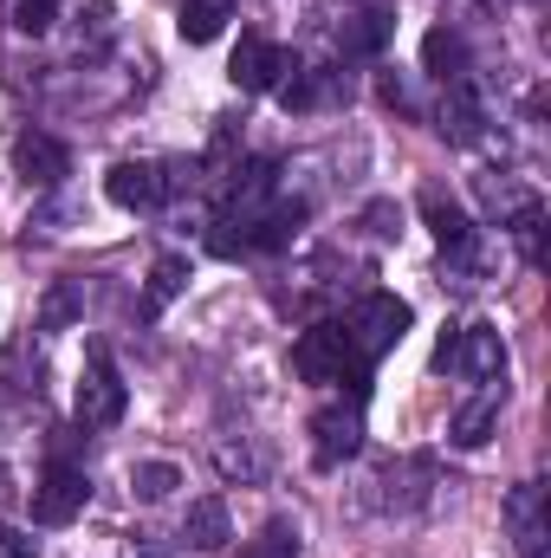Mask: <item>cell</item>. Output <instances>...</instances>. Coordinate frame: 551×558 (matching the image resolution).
Listing matches in <instances>:
<instances>
[{"label": "cell", "instance_id": "17", "mask_svg": "<svg viewBox=\"0 0 551 558\" xmlns=\"http://www.w3.org/2000/svg\"><path fill=\"white\" fill-rule=\"evenodd\" d=\"M234 20V0H182V39L188 46H208V39H221V26Z\"/></svg>", "mask_w": 551, "mask_h": 558}, {"label": "cell", "instance_id": "6", "mask_svg": "<svg viewBox=\"0 0 551 558\" xmlns=\"http://www.w3.org/2000/svg\"><path fill=\"white\" fill-rule=\"evenodd\" d=\"M169 169L162 162H118L111 175H105V195L118 202V208H131V215H149V208H162L169 202Z\"/></svg>", "mask_w": 551, "mask_h": 558}, {"label": "cell", "instance_id": "9", "mask_svg": "<svg viewBox=\"0 0 551 558\" xmlns=\"http://www.w3.org/2000/svg\"><path fill=\"white\" fill-rule=\"evenodd\" d=\"M13 169H20V182L52 189V182L72 175V149H65L59 137H46V131H26V137L13 143Z\"/></svg>", "mask_w": 551, "mask_h": 558}, {"label": "cell", "instance_id": "12", "mask_svg": "<svg viewBox=\"0 0 551 558\" xmlns=\"http://www.w3.org/2000/svg\"><path fill=\"white\" fill-rule=\"evenodd\" d=\"M480 131H487V105H480V92H474L467 78H454L448 98H441V137L448 143H480Z\"/></svg>", "mask_w": 551, "mask_h": 558}, {"label": "cell", "instance_id": "15", "mask_svg": "<svg viewBox=\"0 0 551 558\" xmlns=\"http://www.w3.org/2000/svg\"><path fill=\"white\" fill-rule=\"evenodd\" d=\"M182 286H188V260H182V254H162V260L149 267V286H143V318H162V312L182 299Z\"/></svg>", "mask_w": 551, "mask_h": 558}, {"label": "cell", "instance_id": "19", "mask_svg": "<svg viewBox=\"0 0 551 558\" xmlns=\"http://www.w3.org/2000/svg\"><path fill=\"white\" fill-rule=\"evenodd\" d=\"M344 52H383L390 46V13H351L344 33H338Z\"/></svg>", "mask_w": 551, "mask_h": 558}, {"label": "cell", "instance_id": "16", "mask_svg": "<svg viewBox=\"0 0 551 558\" xmlns=\"http://www.w3.org/2000/svg\"><path fill=\"white\" fill-rule=\"evenodd\" d=\"M493 428H500V390L487 384V390H480V397L454 416V428H448V435H454V448H480Z\"/></svg>", "mask_w": 551, "mask_h": 558}, {"label": "cell", "instance_id": "20", "mask_svg": "<svg viewBox=\"0 0 551 558\" xmlns=\"http://www.w3.org/2000/svg\"><path fill=\"white\" fill-rule=\"evenodd\" d=\"M175 487H182V474H175L169 461H143L137 474H131V494H137V500H169Z\"/></svg>", "mask_w": 551, "mask_h": 558}, {"label": "cell", "instance_id": "1", "mask_svg": "<svg viewBox=\"0 0 551 558\" xmlns=\"http://www.w3.org/2000/svg\"><path fill=\"white\" fill-rule=\"evenodd\" d=\"M292 371L305 384H351V397H364V357H357V344H351L344 325H311L292 344Z\"/></svg>", "mask_w": 551, "mask_h": 558}, {"label": "cell", "instance_id": "5", "mask_svg": "<svg viewBox=\"0 0 551 558\" xmlns=\"http://www.w3.org/2000/svg\"><path fill=\"white\" fill-rule=\"evenodd\" d=\"M364 448V403L351 397V403H325L318 416H311V454H318V468H338V461H351Z\"/></svg>", "mask_w": 551, "mask_h": 558}, {"label": "cell", "instance_id": "23", "mask_svg": "<svg viewBox=\"0 0 551 558\" xmlns=\"http://www.w3.org/2000/svg\"><path fill=\"white\" fill-rule=\"evenodd\" d=\"M292 553H298V546L285 539V526H267V539H260V546H254L247 558H292Z\"/></svg>", "mask_w": 551, "mask_h": 558}, {"label": "cell", "instance_id": "4", "mask_svg": "<svg viewBox=\"0 0 551 558\" xmlns=\"http://www.w3.org/2000/svg\"><path fill=\"white\" fill-rule=\"evenodd\" d=\"M85 500H91L85 468L52 461V468L39 474V487H33V526H72V520L85 513Z\"/></svg>", "mask_w": 551, "mask_h": 558}, {"label": "cell", "instance_id": "22", "mask_svg": "<svg viewBox=\"0 0 551 558\" xmlns=\"http://www.w3.org/2000/svg\"><path fill=\"white\" fill-rule=\"evenodd\" d=\"M215 461H221V474H228V481H234V474H241V481H254V474H260V461H254L247 448H234V441H221V448H215Z\"/></svg>", "mask_w": 551, "mask_h": 558}, {"label": "cell", "instance_id": "8", "mask_svg": "<svg viewBox=\"0 0 551 558\" xmlns=\"http://www.w3.org/2000/svg\"><path fill=\"white\" fill-rule=\"evenodd\" d=\"M506 526H513V546L519 558H546V481H519L513 494H506Z\"/></svg>", "mask_w": 551, "mask_h": 558}, {"label": "cell", "instance_id": "24", "mask_svg": "<svg viewBox=\"0 0 551 558\" xmlns=\"http://www.w3.org/2000/svg\"><path fill=\"white\" fill-rule=\"evenodd\" d=\"M0 558H33V533H20V526H0Z\"/></svg>", "mask_w": 551, "mask_h": 558}, {"label": "cell", "instance_id": "7", "mask_svg": "<svg viewBox=\"0 0 551 558\" xmlns=\"http://www.w3.org/2000/svg\"><path fill=\"white\" fill-rule=\"evenodd\" d=\"M285 72H292V65H285V52H279L267 33H241V46H234V59H228V78H234L241 92H279Z\"/></svg>", "mask_w": 551, "mask_h": 558}, {"label": "cell", "instance_id": "13", "mask_svg": "<svg viewBox=\"0 0 551 558\" xmlns=\"http://www.w3.org/2000/svg\"><path fill=\"white\" fill-rule=\"evenodd\" d=\"M182 539H188V553H228V539H234V520H228V500H195L188 507V526H182Z\"/></svg>", "mask_w": 551, "mask_h": 558}, {"label": "cell", "instance_id": "25", "mask_svg": "<svg viewBox=\"0 0 551 558\" xmlns=\"http://www.w3.org/2000/svg\"><path fill=\"white\" fill-rule=\"evenodd\" d=\"M72 312H78V299H72V286H59V292L46 299V325H65Z\"/></svg>", "mask_w": 551, "mask_h": 558}, {"label": "cell", "instance_id": "14", "mask_svg": "<svg viewBox=\"0 0 551 558\" xmlns=\"http://www.w3.org/2000/svg\"><path fill=\"white\" fill-rule=\"evenodd\" d=\"M421 65L441 78V85H454V78H467V39L454 33V26H434L428 39H421Z\"/></svg>", "mask_w": 551, "mask_h": 558}, {"label": "cell", "instance_id": "3", "mask_svg": "<svg viewBox=\"0 0 551 558\" xmlns=\"http://www.w3.org/2000/svg\"><path fill=\"white\" fill-rule=\"evenodd\" d=\"M124 377H118V364H111V351L105 344H91L85 351V371H78V422L85 428H111V422H124Z\"/></svg>", "mask_w": 551, "mask_h": 558}, {"label": "cell", "instance_id": "21", "mask_svg": "<svg viewBox=\"0 0 551 558\" xmlns=\"http://www.w3.org/2000/svg\"><path fill=\"white\" fill-rule=\"evenodd\" d=\"M52 20H59V0H13V26H20L26 39L52 33Z\"/></svg>", "mask_w": 551, "mask_h": 558}, {"label": "cell", "instance_id": "11", "mask_svg": "<svg viewBox=\"0 0 551 558\" xmlns=\"http://www.w3.org/2000/svg\"><path fill=\"white\" fill-rule=\"evenodd\" d=\"M421 221H428V234H434L448 254H467V247H474V221H467V208H461L448 189H421Z\"/></svg>", "mask_w": 551, "mask_h": 558}, {"label": "cell", "instance_id": "18", "mask_svg": "<svg viewBox=\"0 0 551 558\" xmlns=\"http://www.w3.org/2000/svg\"><path fill=\"white\" fill-rule=\"evenodd\" d=\"M506 228H513V241H519V254H526V267H539L546 260V208L526 195L513 215H506Z\"/></svg>", "mask_w": 551, "mask_h": 558}, {"label": "cell", "instance_id": "2", "mask_svg": "<svg viewBox=\"0 0 551 558\" xmlns=\"http://www.w3.org/2000/svg\"><path fill=\"white\" fill-rule=\"evenodd\" d=\"M344 331H351L357 357H364V364H377L383 351H396V344H403V331H409V305H403L396 292H370V299L351 312V325H344Z\"/></svg>", "mask_w": 551, "mask_h": 558}, {"label": "cell", "instance_id": "10", "mask_svg": "<svg viewBox=\"0 0 551 558\" xmlns=\"http://www.w3.org/2000/svg\"><path fill=\"white\" fill-rule=\"evenodd\" d=\"M454 371H467L480 390L500 384V377H506V344H500V331H493V325H467L461 344H454Z\"/></svg>", "mask_w": 551, "mask_h": 558}]
</instances>
